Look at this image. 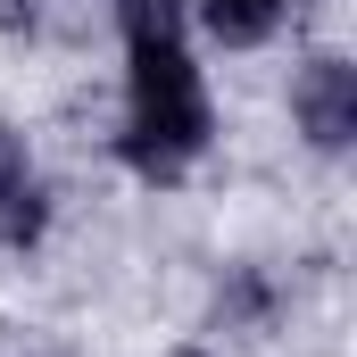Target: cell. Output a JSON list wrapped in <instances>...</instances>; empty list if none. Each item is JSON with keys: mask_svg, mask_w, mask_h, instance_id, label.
Here are the masks:
<instances>
[{"mask_svg": "<svg viewBox=\"0 0 357 357\" xmlns=\"http://www.w3.org/2000/svg\"><path fill=\"white\" fill-rule=\"evenodd\" d=\"M116 42H125V125H116V158L142 183H183L208 158V142H216V108H208L199 59H191L183 0H116Z\"/></svg>", "mask_w": 357, "mask_h": 357, "instance_id": "6da1fadb", "label": "cell"}, {"mask_svg": "<svg viewBox=\"0 0 357 357\" xmlns=\"http://www.w3.org/2000/svg\"><path fill=\"white\" fill-rule=\"evenodd\" d=\"M183 17L216 42V50H266L291 17V0H183Z\"/></svg>", "mask_w": 357, "mask_h": 357, "instance_id": "277c9868", "label": "cell"}, {"mask_svg": "<svg viewBox=\"0 0 357 357\" xmlns=\"http://www.w3.org/2000/svg\"><path fill=\"white\" fill-rule=\"evenodd\" d=\"M291 116H299L307 150H324V158H341L357 142V67L341 50H324V59H307L291 75Z\"/></svg>", "mask_w": 357, "mask_h": 357, "instance_id": "7a4b0ae2", "label": "cell"}, {"mask_svg": "<svg viewBox=\"0 0 357 357\" xmlns=\"http://www.w3.org/2000/svg\"><path fill=\"white\" fill-rule=\"evenodd\" d=\"M50 233V183L33 167V142L0 116V250H33Z\"/></svg>", "mask_w": 357, "mask_h": 357, "instance_id": "3957f363", "label": "cell"}, {"mask_svg": "<svg viewBox=\"0 0 357 357\" xmlns=\"http://www.w3.org/2000/svg\"><path fill=\"white\" fill-rule=\"evenodd\" d=\"M175 357H216V349H175Z\"/></svg>", "mask_w": 357, "mask_h": 357, "instance_id": "5b68a950", "label": "cell"}]
</instances>
